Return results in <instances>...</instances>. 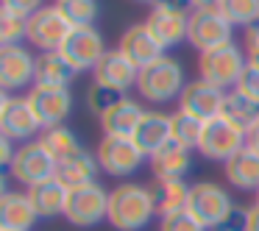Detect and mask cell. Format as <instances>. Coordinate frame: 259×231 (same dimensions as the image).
Segmentation results:
<instances>
[{
    "mask_svg": "<svg viewBox=\"0 0 259 231\" xmlns=\"http://www.w3.org/2000/svg\"><path fill=\"white\" fill-rule=\"evenodd\" d=\"M39 142L51 151V156L56 159V162H64V159H70V156H75V153L84 151L81 142H78V136H75L67 125H56V128L42 131V140Z\"/></svg>",
    "mask_w": 259,
    "mask_h": 231,
    "instance_id": "83f0119b",
    "label": "cell"
},
{
    "mask_svg": "<svg viewBox=\"0 0 259 231\" xmlns=\"http://www.w3.org/2000/svg\"><path fill=\"white\" fill-rule=\"evenodd\" d=\"M245 145H248V148H253V151L259 153V120L245 131Z\"/></svg>",
    "mask_w": 259,
    "mask_h": 231,
    "instance_id": "60d3db41",
    "label": "cell"
},
{
    "mask_svg": "<svg viewBox=\"0 0 259 231\" xmlns=\"http://www.w3.org/2000/svg\"><path fill=\"white\" fill-rule=\"evenodd\" d=\"M245 51L248 53H256L259 51V20L245 28Z\"/></svg>",
    "mask_w": 259,
    "mask_h": 231,
    "instance_id": "74e56055",
    "label": "cell"
},
{
    "mask_svg": "<svg viewBox=\"0 0 259 231\" xmlns=\"http://www.w3.org/2000/svg\"><path fill=\"white\" fill-rule=\"evenodd\" d=\"M248 62L245 53H242L240 45L229 42V45H220L214 51H206L198 56V73H201L203 81L214 84L218 89H229V86H237L240 75L245 73Z\"/></svg>",
    "mask_w": 259,
    "mask_h": 231,
    "instance_id": "3957f363",
    "label": "cell"
},
{
    "mask_svg": "<svg viewBox=\"0 0 259 231\" xmlns=\"http://www.w3.org/2000/svg\"><path fill=\"white\" fill-rule=\"evenodd\" d=\"M184 86V67L173 56H162L159 62L142 67L140 81H137V92L151 103H167L173 98H181Z\"/></svg>",
    "mask_w": 259,
    "mask_h": 231,
    "instance_id": "7a4b0ae2",
    "label": "cell"
},
{
    "mask_svg": "<svg viewBox=\"0 0 259 231\" xmlns=\"http://www.w3.org/2000/svg\"><path fill=\"white\" fill-rule=\"evenodd\" d=\"M39 120H36L34 109H31L28 98H14V95H3L0 101V136L6 140H31L39 131ZM25 145V142H23Z\"/></svg>",
    "mask_w": 259,
    "mask_h": 231,
    "instance_id": "5bb4252c",
    "label": "cell"
},
{
    "mask_svg": "<svg viewBox=\"0 0 259 231\" xmlns=\"http://www.w3.org/2000/svg\"><path fill=\"white\" fill-rule=\"evenodd\" d=\"M142 117H145V109H142L134 98H123V101L114 103V106L101 117L103 136H125V140H134Z\"/></svg>",
    "mask_w": 259,
    "mask_h": 231,
    "instance_id": "d6986e66",
    "label": "cell"
},
{
    "mask_svg": "<svg viewBox=\"0 0 259 231\" xmlns=\"http://www.w3.org/2000/svg\"><path fill=\"white\" fill-rule=\"evenodd\" d=\"M25 98H28L31 109H34L36 120H39V125H42V131L62 125L64 117L70 114V109H73V95H70V89H56V86H36V84H34Z\"/></svg>",
    "mask_w": 259,
    "mask_h": 231,
    "instance_id": "9a60e30c",
    "label": "cell"
},
{
    "mask_svg": "<svg viewBox=\"0 0 259 231\" xmlns=\"http://www.w3.org/2000/svg\"><path fill=\"white\" fill-rule=\"evenodd\" d=\"M203 125L201 120L190 117V114L184 112H176L170 114V131H173V142L181 148H187V151H192V148L201 145V136H203Z\"/></svg>",
    "mask_w": 259,
    "mask_h": 231,
    "instance_id": "f546056e",
    "label": "cell"
},
{
    "mask_svg": "<svg viewBox=\"0 0 259 231\" xmlns=\"http://www.w3.org/2000/svg\"><path fill=\"white\" fill-rule=\"evenodd\" d=\"M159 231H206V225H203L190 209H179V212L162 214Z\"/></svg>",
    "mask_w": 259,
    "mask_h": 231,
    "instance_id": "e575fe53",
    "label": "cell"
},
{
    "mask_svg": "<svg viewBox=\"0 0 259 231\" xmlns=\"http://www.w3.org/2000/svg\"><path fill=\"white\" fill-rule=\"evenodd\" d=\"M223 170H226V181L231 187H237L242 192H259V153L253 148L245 145L240 153H234L223 164Z\"/></svg>",
    "mask_w": 259,
    "mask_h": 231,
    "instance_id": "7402d4cb",
    "label": "cell"
},
{
    "mask_svg": "<svg viewBox=\"0 0 259 231\" xmlns=\"http://www.w3.org/2000/svg\"><path fill=\"white\" fill-rule=\"evenodd\" d=\"M64 217H67V223L78 225V228H92L101 220H109V192L98 181L73 190L67 198Z\"/></svg>",
    "mask_w": 259,
    "mask_h": 231,
    "instance_id": "ba28073f",
    "label": "cell"
},
{
    "mask_svg": "<svg viewBox=\"0 0 259 231\" xmlns=\"http://www.w3.org/2000/svg\"><path fill=\"white\" fill-rule=\"evenodd\" d=\"M140 3H156V0H140Z\"/></svg>",
    "mask_w": 259,
    "mask_h": 231,
    "instance_id": "ee69618b",
    "label": "cell"
},
{
    "mask_svg": "<svg viewBox=\"0 0 259 231\" xmlns=\"http://www.w3.org/2000/svg\"><path fill=\"white\" fill-rule=\"evenodd\" d=\"M56 6L62 9V14L70 20V25H73V28H87V25H95L98 0H56Z\"/></svg>",
    "mask_w": 259,
    "mask_h": 231,
    "instance_id": "4dcf8cb0",
    "label": "cell"
},
{
    "mask_svg": "<svg viewBox=\"0 0 259 231\" xmlns=\"http://www.w3.org/2000/svg\"><path fill=\"white\" fill-rule=\"evenodd\" d=\"M153 203H156L159 214H170L179 212V209H187V201H190V184L184 178H156L151 187Z\"/></svg>",
    "mask_w": 259,
    "mask_h": 231,
    "instance_id": "4316f807",
    "label": "cell"
},
{
    "mask_svg": "<svg viewBox=\"0 0 259 231\" xmlns=\"http://www.w3.org/2000/svg\"><path fill=\"white\" fill-rule=\"evenodd\" d=\"M248 64H251L253 70H259V51L256 53H248Z\"/></svg>",
    "mask_w": 259,
    "mask_h": 231,
    "instance_id": "7bdbcfd3",
    "label": "cell"
},
{
    "mask_svg": "<svg viewBox=\"0 0 259 231\" xmlns=\"http://www.w3.org/2000/svg\"><path fill=\"white\" fill-rule=\"evenodd\" d=\"M223 117L229 120V123H234L240 131H248L259 120V106L251 103V101H245L240 92H226Z\"/></svg>",
    "mask_w": 259,
    "mask_h": 231,
    "instance_id": "f1b7e54d",
    "label": "cell"
},
{
    "mask_svg": "<svg viewBox=\"0 0 259 231\" xmlns=\"http://www.w3.org/2000/svg\"><path fill=\"white\" fill-rule=\"evenodd\" d=\"M62 56L73 64L75 70H95L98 62L106 56V39L95 25L87 28H73V34L67 36V42L62 45Z\"/></svg>",
    "mask_w": 259,
    "mask_h": 231,
    "instance_id": "4fadbf2b",
    "label": "cell"
},
{
    "mask_svg": "<svg viewBox=\"0 0 259 231\" xmlns=\"http://www.w3.org/2000/svg\"><path fill=\"white\" fill-rule=\"evenodd\" d=\"M123 98H125V95H120V92H114V89H109V86L95 84V81H92V86L87 89V106H90L92 114L103 117V114H106L109 109L114 106V103L123 101Z\"/></svg>",
    "mask_w": 259,
    "mask_h": 231,
    "instance_id": "836d02e7",
    "label": "cell"
},
{
    "mask_svg": "<svg viewBox=\"0 0 259 231\" xmlns=\"http://www.w3.org/2000/svg\"><path fill=\"white\" fill-rule=\"evenodd\" d=\"M245 231H259V203L248 206V212H245Z\"/></svg>",
    "mask_w": 259,
    "mask_h": 231,
    "instance_id": "ab89813d",
    "label": "cell"
},
{
    "mask_svg": "<svg viewBox=\"0 0 259 231\" xmlns=\"http://www.w3.org/2000/svg\"><path fill=\"white\" fill-rule=\"evenodd\" d=\"M242 148H245V131H240L234 123H229L223 114L209 120V123L203 125V136H201L198 151L206 159L226 164L234 153H240Z\"/></svg>",
    "mask_w": 259,
    "mask_h": 231,
    "instance_id": "30bf717a",
    "label": "cell"
},
{
    "mask_svg": "<svg viewBox=\"0 0 259 231\" xmlns=\"http://www.w3.org/2000/svg\"><path fill=\"white\" fill-rule=\"evenodd\" d=\"M23 36L28 39V17L3 9V14H0V45H3V48L20 45Z\"/></svg>",
    "mask_w": 259,
    "mask_h": 231,
    "instance_id": "d6a6232c",
    "label": "cell"
},
{
    "mask_svg": "<svg viewBox=\"0 0 259 231\" xmlns=\"http://www.w3.org/2000/svg\"><path fill=\"white\" fill-rule=\"evenodd\" d=\"M73 34L70 20L62 14V9L53 6H42L36 14L28 17V42L34 48H39L42 53L51 51H62V45L67 42V36Z\"/></svg>",
    "mask_w": 259,
    "mask_h": 231,
    "instance_id": "9c48e42d",
    "label": "cell"
},
{
    "mask_svg": "<svg viewBox=\"0 0 259 231\" xmlns=\"http://www.w3.org/2000/svg\"><path fill=\"white\" fill-rule=\"evenodd\" d=\"M223 103H226V92L218 89L214 84L203 78H195L184 86L179 98V112L190 114V117L201 120V123H209V120L220 117L223 114Z\"/></svg>",
    "mask_w": 259,
    "mask_h": 231,
    "instance_id": "7c38bea8",
    "label": "cell"
},
{
    "mask_svg": "<svg viewBox=\"0 0 259 231\" xmlns=\"http://www.w3.org/2000/svg\"><path fill=\"white\" fill-rule=\"evenodd\" d=\"M36 220H39V214H36L28 192L3 190V195H0V228L28 231V228H34Z\"/></svg>",
    "mask_w": 259,
    "mask_h": 231,
    "instance_id": "ffe728a7",
    "label": "cell"
},
{
    "mask_svg": "<svg viewBox=\"0 0 259 231\" xmlns=\"http://www.w3.org/2000/svg\"><path fill=\"white\" fill-rule=\"evenodd\" d=\"M190 6L195 9H212V6H220V0H187Z\"/></svg>",
    "mask_w": 259,
    "mask_h": 231,
    "instance_id": "b9f144b4",
    "label": "cell"
},
{
    "mask_svg": "<svg viewBox=\"0 0 259 231\" xmlns=\"http://www.w3.org/2000/svg\"><path fill=\"white\" fill-rule=\"evenodd\" d=\"M220 12L231 25H253L259 20V0H220Z\"/></svg>",
    "mask_w": 259,
    "mask_h": 231,
    "instance_id": "1f68e13d",
    "label": "cell"
},
{
    "mask_svg": "<svg viewBox=\"0 0 259 231\" xmlns=\"http://www.w3.org/2000/svg\"><path fill=\"white\" fill-rule=\"evenodd\" d=\"M0 231H9V228H0Z\"/></svg>",
    "mask_w": 259,
    "mask_h": 231,
    "instance_id": "bcb514c9",
    "label": "cell"
},
{
    "mask_svg": "<svg viewBox=\"0 0 259 231\" xmlns=\"http://www.w3.org/2000/svg\"><path fill=\"white\" fill-rule=\"evenodd\" d=\"M75 75H78V70L62 56V51H51V53H39V56H36V75H34L36 86L70 89Z\"/></svg>",
    "mask_w": 259,
    "mask_h": 231,
    "instance_id": "44dd1931",
    "label": "cell"
},
{
    "mask_svg": "<svg viewBox=\"0 0 259 231\" xmlns=\"http://www.w3.org/2000/svg\"><path fill=\"white\" fill-rule=\"evenodd\" d=\"M231 34H234V25L223 17L218 6L212 9H192L190 12V28H187V42H190L195 51L206 53L214 51L220 45H229Z\"/></svg>",
    "mask_w": 259,
    "mask_h": 231,
    "instance_id": "5b68a950",
    "label": "cell"
},
{
    "mask_svg": "<svg viewBox=\"0 0 259 231\" xmlns=\"http://www.w3.org/2000/svg\"><path fill=\"white\" fill-rule=\"evenodd\" d=\"M187 209L201 220L206 228H223L229 223L231 212H234V201L231 195L223 190L220 184H212V181H198V184L190 187V201H187Z\"/></svg>",
    "mask_w": 259,
    "mask_h": 231,
    "instance_id": "277c9868",
    "label": "cell"
},
{
    "mask_svg": "<svg viewBox=\"0 0 259 231\" xmlns=\"http://www.w3.org/2000/svg\"><path fill=\"white\" fill-rule=\"evenodd\" d=\"M14 156H17V151L12 148V140H6V136H0V164H12Z\"/></svg>",
    "mask_w": 259,
    "mask_h": 231,
    "instance_id": "f35d334b",
    "label": "cell"
},
{
    "mask_svg": "<svg viewBox=\"0 0 259 231\" xmlns=\"http://www.w3.org/2000/svg\"><path fill=\"white\" fill-rule=\"evenodd\" d=\"M36 75V59L23 45L0 48V86L6 92L23 89Z\"/></svg>",
    "mask_w": 259,
    "mask_h": 231,
    "instance_id": "ac0fdd59",
    "label": "cell"
},
{
    "mask_svg": "<svg viewBox=\"0 0 259 231\" xmlns=\"http://www.w3.org/2000/svg\"><path fill=\"white\" fill-rule=\"evenodd\" d=\"M92 75H95V84H103V86H109V89L125 95V92H128L131 86H137V81H140V67H137L134 62H128L120 48H114V51H106V56L98 62V67L92 70Z\"/></svg>",
    "mask_w": 259,
    "mask_h": 231,
    "instance_id": "2e32d148",
    "label": "cell"
},
{
    "mask_svg": "<svg viewBox=\"0 0 259 231\" xmlns=\"http://www.w3.org/2000/svg\"><path fill=\"white\" fill-rule=\"evenodd\" d=\"M117 48L123 51V56L128 59V62H134L140 70L148 67V64H153V62H159V59L164 56V45L151 34V28H148L145 23L128 25V28L123 31V36H120Z\"/></svg>",
    "mask_w": 259,
    "mask_h": 231,
    "instance_id": "e0dca14e",
    "label": "cell"
},
{
    "mask_svg": "<svg viewBox=\"0 0 259 231\" xmlns=\"http://www.w3.org/2000/svg\"><path fill=\"white\" fill-rule=\"evenodd\" d=\"M3 9L14 14H23V17H31L42 9V0H3Z\"/></svg>",
    "mask_w": 259,
    "mask_h": 231,
    "instance_id": "8d00e7d4",
    "label": "cell"
},
{
    "mask_svg": "<svg viewBox=\"0 0 259 231\" xmlns=\"http://www.w3.org/2000/svg\"><path fill=\"white\" fill-rule=\"evenodd\" d=\"M145 25L151 28V34L162 42L164 48H173L179 42L187 39V28H190V12L181 3H167L159 0L153 3L151 14H148Z\"/></svg>",
    "mask_w": 259,
    "mask_h": 231,
    "instance_id": "8fae6325",
    "label": "cell"
},
{
    "mask_svg": "<svg viewBox=\"0 0 259 231\" xmlns=\"http://www.w3.org/2000/svg\"><path fill=\"white\" fill-rule=\"evenodd\" d=\"M151 159V170L156 178H184L192 170V156L187 148L176 145V142H167L162 151H156Z\"/></svg>",
    "mask_w": 259,
    "mask_h": 231,
    "instance_id": "484cf974",
    "label": "cell"
},
{
    "mask_svg": "<svg viewBox=\"0 0 259 231\" xmlns=\"http://www.w3.org/2000/svg\"><path fill=\"white\" fill-rule=\"evenodd\" d=\"M134 142L142 148L145 156H153L156 151H162L167 142H173V131H170V114L164 112H145L140 128L134 134Z\"/></svg>",
    "mask_w": 259,
    "mask_h": 231,
    "instance_id": "cb8c5ba5",
    "label": "cell"
},
{
    "mask_svg": "<svg viewBox=\"0 0 259 231\" xmlns=\"http://www.w3.org/2000/svg\"><path fill=\"white\" fill-rule=\"evenodd\" d=\"M56 170H59V162L51 156V151L39 140L20 145L14 162L9 164V175L17 184H25V187H34L39 181L56 178Z\"/></svg>",
    "mask_w": 259,
    "mask_h": 231,
    "instance_id": "8992f818",
    "label": "cell"
},
{
    "mask_svg": "<svg viewBox=\"0 0 259 231\" xmlns=\"http://www.w3.org/2000/svg\"><path fill=\"white\" fill-rule=\"evenodd\" d=\"M234 92H240L245 101H251V103H256V106H259V70H253L251 64H248L245 73L240 75V81H237Z\"/></svg>",
    "mask_w": 259,
    "mask_h": 231,
    "instance_id": "d590c367",
    "label": "cell"
},
{
    "mask_svg": "<svg viewBox=\"0 0 259 231\" xmlns=\"http://www.w3.org/2000/svg\"><path fill=\"white\" fill-rule=\"evenodd\" d=\"M256 203H259V192H256Z\"/></svg>",
    "mask_w": 259,
    "mask_h": 231,
    "instance_id": "f6af8a7d",
    "label": "cell"
},
{
    "mask_svg": "<svg viewBox=\"0 0 259 231\" xmlns=\"http://www.w3.org/2000/svg\"><path fill=\"white\" fill-rule=\"evenodd\" d=\"M98 164L106 175H114V178H128L145 162V153L137 145L134 140H125V136H103L98 142Z\"/></svg>",
    "mask_w": 259,
    "mask_h": 231,
    "instance_id": "52a82bcc",
    "label": "cell"
},
{
    "mask_svg": "<svg viewBox=\"0 0 259 231\" xmlns=\"http://www.w3.org/2000/svg\"><path fill=\"white\" fill-rule=\"evenodd\" d=\"M98 170H101L98 156H92L90 151H81V153H75V156L64 159V162H59L56 178L73 192V190H78V187H84V184H92L95 175H98Z\"/></svg>",
    "mask_w": 259,
    "mask_h": 231,
    "instance_id": "d4e9b609",
    "label": "cell"
},
{
    "mask_svg": "<svg viewBox=\"0 0 259 231\" xmlns=\"http://www.w3.org/2000/svg\"><path fill=\"white\" fill-rule=\"evenodd\" d=\"M156 217L151 187L142 184H117L109 192V223L117 231H142Z\"/></svg>",
    "mask_w": 259,
    "mask_h": 231,
    "instance_id": "6da1fadb",
    "label": "cell"
},
{
    "mask_svg": "<svg viewBox=\"0 0 259 231\" xmlns=\"http://www.w3.org/2000/svg\"><path fill=\"white\" fill-rule=\"evenodd\" d=\"M25 192H28V198H31V203H34L39 217H59V214H64V209H67L70 190L59 178L39 181V184L28 187Z\"/></svg>",
    "mask_w": 259,
    "mask_h": 231,
    "instance_id": "603a6c76",
    "label": "cell"
}]
</instances>
